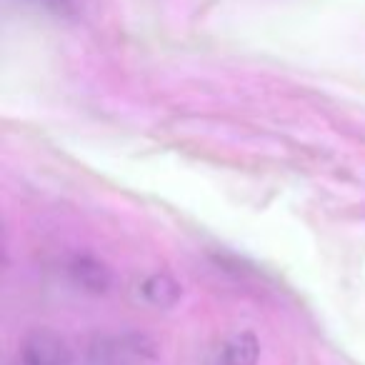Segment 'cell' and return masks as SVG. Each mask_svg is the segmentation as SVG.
<instances>
[{
  "instance_id": "obj_1",
  "label": "cell",
  "mask_w": 365,
  "mask_h": 365,
  "mask_svg": "<svg viewBox=\"0 0 365 365\" xmlns=\"http://www.w3.org/2000/svg\"><path fill=\"white\" fill-rule=\"evenodd\" d=\"M73 355L66 338L51 328H38L23 338L13 365H71Z\"/></svg>"
},
{
  "instance_id": "obj_2",
  "label": "cell",
  "mask_w": 365,
  "mask_h": 365,
  "mask_svg": "<svg viewBox=\"0 0 365 365\" xmlns=\"http://www.w3.org/2000/svg\"><path fill=\"white\" fill-rule=\"evenodd\" d=\"M66 275L73 288L88 295H108L113 285H115V275H113L110 265L88 253L73 255L66 263Z\"/></svg>"
},
{
  "instance_id": "obj_3",
  "label": "cell",
  "mask_w": 365,
  "mask_h": 365,
  "mask_svg": "<svg viewBox=\"0 0 365 365\" xmlns=\"http://www.w3.org/2000/svg\"><path fill=\"white\" fill-rule=\"evenodd\" d=\"M260 358V340L250 330L228 335L215 350V365H255Z\"/></svg>"
},
{
  "instance_id": "obj_4",
  "label": "cell",
  "mask_w": 365,
  "mask_h": 365,
  "mask_svg": "<svg viewBox=\"0 0 365 365\" xmlns=\"http://www.w3.org/2000/svg\"><path fill=\"white\" fill-rule=\"evenodd\" d=\"M138 295L143 298V303L158 310H168L180 300L182 288L173 275L168 273H150L138 283Z\"/></svg>"
},
{
  "instance_id": "obj_5",
  "label": "cell",
  "mask_w": 365,
  "mask_h": 365,
  "mask_svg": "<svg viewBox=\"0 0 365 365\" xmlns=\"http://www.w3.org/2000/svg\"><path fill=\"white\" fill-rule=\"evenodd\" d=\"M23 3H31L33 8L53 13V16H71L73 13V0H23Z\"/></svg>"
}]
</instances>
